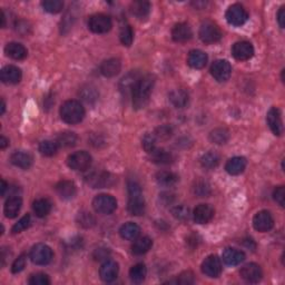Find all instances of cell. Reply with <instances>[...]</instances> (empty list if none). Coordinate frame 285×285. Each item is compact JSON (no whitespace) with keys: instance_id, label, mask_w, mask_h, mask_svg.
I'll return each instance as SVG.
<instances>
[{"instance_id":"obj_7","label":"cell","mask_w":285,"mask_h":285,"mask_svg":"<svg viewBox=\"0 0 285 285\" xmlns=\"http://www.w3.org/2000/svg\"><path fill=\"white\" fill-rule=\"evenodd\" d=\"M54 257L53 250L46 244H37L30 251V260L37 265H47Z\"/></svg>"},{"instance_id":"obj_59","label":"cell","mask_w":285,"mask_h":285,"mask_svg":"<svg viewBox=\"0 0 285 285\" xmlns=\"http://www.w3.org/2000/svg\"><path fill=\"white\" fill-rule=\"evenodd\" d=\"M4 26H6V16H4L3 11H1V27L2 28Z\"/></svg>"},{"instance_id":"obj_38","label":"cell","mask_w":285,"mask_h":285,"mask_svg":"<svg viewBox=\"0 0 285 285\" xmlns=\"http://www.w3.org/2000/svg\"><path fill=\"white\" fill-rule=\"evenodd\" d=\"M79 96L84 102L88 103V104H93L98 99L99 94L94 86L86 85L79 90Z\"/></svg>"},{"instance_id":"obj_32","label":"cell","mask_w":285,"mask_h":285,"mask_svg":"<svg viewBox=\"0 0 285 285\" xmlns=\"http://www.w3.org/2000/svg\"><path fill=\"white\" fill-rule=\"evenodd\" d=\"M151 11V3L145 0H137L130 3V12L138 19H144L149 15Z\"/></svg>"},{"instance_id":"obj_30","label":"cell","mask_w":285,"mask_h":285,"mask_svg":"<svg viewBox=\"0 0 285 285\" xmlns=\"http://www.w3.org/2000/svg\"><path fill=\"white\" fill-rule=\"evenodd\" d=\"M152 158V162L156 163L158 165H169L173 163L174 156L171 152L166 151L164 148H155L154 151L149 154Z\"/></svg>"},{"instance_id":"obj_55","label":"cell","mask_w":285,"mask_h":285,"mask_svg":"<svg viewBox=\"0 0 285 285\" xmlns=\"http://www.w3.org/2000/svg\"><path fill=\"white\" fill-rule=\"evenodd\" d=\"M110 254H111V251L108 250V248L101 247V248H97V250H95L93 256L96 261H103V260H107V257L110 256Z\"/></svg>"},{"instance_id":"obj_8","label":"cell","mask_w":285,"mask_h":285,"mask_svg":"<svg viewBox=\"0 0 285 285\" xmlns=\"http://www.w3.org/2000/svg\"><path fill=\"white\" fill-rule=\"evenodd\" d=\"M113 22L110 16L104 13H96L90 16L88 20V28L95 34H106L112 29Z\"/></svg>"},{"instance_id":"obj_20","label":"cell","mask_w":285,"mask_h":285,"mask_svg":"<svg viewBox=\"0 0 285 285\" xmlns=\"http://www.w3.org/2000/svg\"><path fill=\"white\" fill-rule=\"evenodd\" d=\"M193 31L189 25L185 24V22H180L174 26L173 30H171V38L174 39L176 43H185L192 38Z\"/></svg>"},{"instance_id":"obj_48","label":"cell","mask_w":285,"mask_h":285,"mask_svg":"<svg viewBox=\"0 0 285 285\" xmlns=\"http://www.w3.org/2000/svg\"><path fill=\"white\" fill-rule=\"evenodd\" d=\"M154 135H155L156 139L167 141V139H170L171 137V135H173V129H171V127L169 125H163L155 130Z\"/></svg>"},{"instance_id":"obj_24","label":"cell","mask_w":285,"mask_h":285,"mask_svg":"<svg viewBox=\"0 0 285 285\" xmlns=\"http://www.w3.org/2000/svg\"><path fill=\"white\" fill-rule=\"evenodd\" d=\"M187 64L195 69H202L204 68L207 64V55L202 51L198 49H194V51L189 52L187 57Z\"/></svg>"},{"instance_id":"obj_16","label":"cell","mask_w":285,"mask_h":285,"mask_svg":"<svg viewBox=\"0 0 285 285\" xmlns=\"http://www.w3.org/2000/svg\"><path fill=\"white\" fill-rule=\"evenodd\" d=\"M141 78H142V76L139 71L137 70L129 71L128 74L125 75L120 80V83H119L120 93L123 94L124 96H128L129 94L133 93L135 86L137 85V83Z\"/></svg>"},{"instance_id":"obj_42","label":"cell","mask_w":285,"mask_h":285,"mask_svg":"<svg viewBox=\"0 0 285 285\" xmlns=\"http://www.w3.org/2000/svg\"><path fill=\"white\" fill-rule=\"evenodd\" d=\"M58 145L56 142L53 141H44L40 143L39 145V152L42 153V155L44 156H54L58 151Z\"/></svg>"},{"instance_id":"obj_1","label":"cell","mask_w":285,"mask_h":285,"mask_svg":"<svg viewBox=\"0 0 285 285\" xmlns=\"http://www.w3.org/2000/svg\"><path fill=\"white\" fill-rule=\"evenodd\" d=\"M154 85H155V78L152 75L142 76L137 85L132 93L133 106L135 110H142L147 105L151 98Z\"/></svg>"},{"instance_id":"obj_60","label":"cell","mask_w":285,"mask_h":285,"mask_svg":"<svg viewBox=\"0 0 285 285\" xmlns=\"http://www.w3.org/2000/svg\"><path fill=\"white\" fill-rule=\"evenodd\" d=\"M4 110H6V104H4L3 99H1V115L4 113Z\"/></svg>"},{"instance_id":"obj_40","label":"cell","mask_w":285,"mask_h":285,"mask_svg":"<svg viewBox=\"0 0 285 285\" xmlns=\"http://www.w3.org/2000/svg\"><path fill=\"white\" fill-rule=\"evenodd\" d=\"M201 164L206 170H213L220 164V156L214 152L206 153L201 158Z\"/></svg>"},{"instance_id":"obj_58","label":"cell","mask_w":285,"mask_h":285,"mask_svg":"<svg viewBox=\"0 0 285 285\" xmlns=\"http://www.w3.org/2000/svg\"><path fill=\"white\" fill-rule=\"evenodd\" d=\"M7 188H8V184L4 182V180H1V196H4Z\"/></svg>"},{"instance_id":"obj_46","label":"cell","mask_w":285,"mask_h":285,"mask_svg":"<svg viewBox=\"0 0 285 285\" xmlns=\"http://www.w3.org/2000/svg\"><path fill=\"white\" fill-rule=\"evenodd\" d=\"M77 221H78L79 225L86 228H92V226L95 225V222H96L95 221V217L88 213V212H80L78 216H77Z\"/></svg>"},{"instance_id":"obj_9","label":"cell","mask_w":285,"mask_h":285,"mask_svg":"<svg viewBox=\"0 0 285 285\" xmlns=\"http://www.w3.org/2000/svg\"><path fill=\"white\" fill-rule=\"evenodd\" d=\"M200 38L205 44H215L222 38V31L213 22H204L200 28Z\"/></svg>"},{"instance_id":"obj_23","label":"cell","mask_w":285,"mask_h":285,"mask_svg":"<svg viewBox=\"0 0 285 285\" xmlns=\"http://www.w3.org/2000/svg\"><path fill=\"white\" fill-rule=\"evenodd\" d=\"M21 205L22 201L18 195L9 197L3 207V213L6 215L7 219H15L18 213L20 212Z\"/></svg>"},{"instance_id":"obj_43","label":"cell","mask_w":285,"mask_h":285,"mask_svg":"<svg viewBox=\"0 0 285 285\" xmlns=\"http://www.w3.org/2000/svg\"><path fill=\"white\" fill-rule=\"evenodd\" d=\"M119 38L121 44L124 45L126 47H129L130 45L133 44L134 40V31L132 29V27L129 25H125L121 27L120 33H119Z\"/></svg>"},{"instance_id":"obj_17","label":"cell","mask_w":285,"mask_h":285,"mask_svg":"<svg viewBox=\"0 0 285 285\" xmlns=\"http://www.w3.org/2000/svg\"><path fill=\"white\" fill-rule=\"evenodd\" d=\"M263 277V272L260 265L255 263H248L244 265L241 270V278L248 283H257Z\"/></svg>"},{"instance_id":"obj_18","label":"cell","mask_w":285,"mask_h":285,"mask_svg":"<svg viewBox=\"0 0 285 285\" xmlns=\"http://www.w3.org/2000/svg\"><path fill=\"white\" fill-rule=\"evenodd\" d=\"M118 264L115 261L106 260L99 270V275L104 282H113L118 275Z\"/></svg>"},{"instance_id":"obj_57","label":"cell","mask_w":285,"mask_h":285,"mask_svg":"<svg viewBox=\"0 0 285 285\" xmlns=\"http://www.w3.org/2000/svg\"><path fill=\"white\" fill-rule=\"evenodd\" d=\"M8 145H9V141L6 137H3V136L0 137V148L4 149L8 146Z\"/></svg>"},{"instance_id":"obj_19","label":"cell","mask_w":285,"mask_h":285,"mask_svg":"<svg viewBox=\"0 0 285 285\" xmlns=\"http://www.w3.org/2000/svg\"><path fill=\"white\" fill-rule=\"evenodd\" d=\"M214 217L213 207L209 204L198 205L193 213V219L197 224H206Z\"/></svg>"},{"instance_id":"obj_21","label":"cell","mask_w":285,"mask_h":285,"mask_svg":"<svg viewBox=\"0 0 285 285\" xmlns=\"http://www.w3.org/2000/svg\"><path fill=\"white\" fill-rule=\"evenodd\" d=\"M10 162L17 167H20L22 170H28L33 165L34 158L31 154L25 151H16L12 153L10 156Z\"/></svg>"},{"instance_id":"obj_25","label":"cell","mask_w":285,"mask_h":285,"mask_svg":"<svg viewBox=\"0 0 285 285\" xmlns=\"http://www.w3.org/2000/svg\"><path fill=\"white\" fill-rule=\"evenodd\" d=\"M245 260V254L244 252L236 250V248L228 247L223 252V261L225 264L235 266L241 264L242 262Z\"/></svg>"},{"instance_id":"obj_54","label":"cell","mask_w":285,"mask_h":285,"mask_svg":"<svg viewBox=\"0 0 285 285\" xmlns=\"http://www.w3.org/2000/svg\"><path fill=\"white\" fill-rule=\"evenodd\" d=\"M178 284H183V285H189L194 283V274L191 272V271H186V272H183L182 274L178 275L177 280L175 281Z\"/></svg>"},{"instance_id":"obj_49","label":"cell","mask_w":285,"mask_h":285,"mask_svg":"<svg viewBox=\"0 0 285 285\" xmlns=\"http://www.w3.org/2000/svg\"><path fill=\"white\" fill-rule=\"evenodd\" d=\"M171 214H173L175 219H177L179 221H186L189 219V216H191V212H189L188 207L179 205L171 210Z\"/></svg>"},{"instance_id":"obj_39","label":"cell","mask_w":285,"mask_h":285,"mask_svg":"<svg viewBox=\"0 0 285 285\" xmlns=\"http://www.w3.org/2000/svg\"><path fill=\"white\" fill-rule=\"evenodd\" d=\"M146 274H147L146 266L142 263L134 265L129 271L130 280H132L134 283H142L145 280V278H146Z\"/></svg>"},{"instance_id":"obj_45","label":"cell","mask_w":285,"mask_h":285,"mask_svg":"<svg viewBox=\"0 0 285 285\" xmlns=\"http://www.w3.org/2000/svg\"><path fill=\"white\" fill-rule=\"evenodd\" d=\"M42 6L45 11L49 13H58L64 8V2L60 0H45L42 2Z\"/></svg>"},{"instance_id":"obj_47","label":"cell","mask_w":285,"mask_h":285,"mask_svg":"<svg viewBox=\"0 0 285 285\" xmlns=\"http://www.w3.org/2000/svg\"><path fill=\"white\" fill-rule=\"evenodd\" d=\"M31 223V220H30V215L27 214L24 217H21V219L17 222V223L12 226V229L11 232L13 234H18V233H21L22 230L27 229L30 226Z\"/></svg>"},{"instance_id":"obj_26","label":"cell","mask_w":285,"mask_h":285,"mask_svg":"<svg viewBox=\"0 0 285 285\" xmlns=\"http://www.w3.org/2000/svg\"><path fill=\"white\" fill-rule=\"evenodd\" d=\"M4 53H6L8 57H10L15 60L25 59L27 55H28V52H27L24 45L19 43H9L7 46L4 47Z\"/></svg>"},{"instance_id":"obj_28","label":"cell","mask_w":285,"mask_h":285,"mask_svg":"<svg viewBox=\"0 0 285 285\" xmlns=\"http://www.w3.org/2000/svg\"><path fill=\"white\" fill-rule=\"evenodd\" d=\"M120 68H121L120 60L117 59V58H111V59H107L102 62L101 72L105 77L111 78V77L118 75Z\"/></svg>"},{"instance_id":"obj_53","label":"cell","mask_w":285,"mask_h":285,"mask_svg":"<svg viewBox=\"0 0 285 285\" xmlns=\"http://www.w3.org/2000/svg\"><path fill=\"white\" fill-rule=\"evenodd\" d=\"M273 198L280 206L284 207L285 206V187L279 186L275 188L273 192Z\"/></svg>"},{"instance_id":"obj_10","label":"cell","mask_w":285,"mask_h":285,"mask_svg":"<svg viewBox=\"0 0 285 285\" xmlns=\"http://www.w3.org/2000/svg\"><path fill=\"white\" fill-rule=\"evenodd\" d=\"M86 182H87L93 188H105L110 187L114 183L113 176L107 171H93L86 176Z\"/></svg>"},{"instance_id":"obj_27","label":"cell","mask_w":285,"mask_h":285,"mask_svg":"<svg viewBox=\"0 0 285 285\" xmlns=\"http://www.w3.org/2000/svg\"><path fill=\"white\" fill-rule=\"evenodd\" d=\"M55 189L62 200H71L76 195V185L70 180H61L56 185Z\"/></svg>"},{"instance_id":"obj_2","label":"cell","mask_w":285,"mask_h":285,"mask_svg":"<svg viewBox=\"0 0 285 285\" xmlns=\"http://www.w3.org/2000/svg\"><path fill=\"white\" fill-rule=\"evenodd\" d=\"M128 187V205L127 210L130 215L134 216H142L146 210V205H145V200L142 195V189L139 184L134 180H129L127 184Z\"/></svg>"},{"instance_id":"obj_41","label":"cell","mask_w":285,"mask_h":285,"mask_svg":"<svg viewBox=\"0 0 285 285\" xmlns=\"http://www.w3.org/2000/svg\"><path fill=\"white\" fill-rule=\"evenodd\" d=\"M210 139L217 145L225 144L228 143V141L229 139V133L228 130L225 128H216L211 132Z\"/></svg>"},{"instance_id":"obj_51","label":"cell","mask_w":285,"mask_h":285,"mask_svg":"<svg viewBox=\"0 0 285 285\" xmlns=\"http://www.w3.org/2000/svg\"><path fill=\"white\" fill-rule=\"evenodd\" d=\"M28 282L31 285H49L51 284V280H49L47 274L36 273L31 275Z\"/></svg>"},{"instance_id":"obj_34","label":"cell","mask_w":285,"mask_h":285,"mask_svg":"<svg viewBox=\"0 0 285 285\" xmlns=\"http://www.w3.org/2000/svg\"><path fill=\"white\" fill-rule=\"evenodd\" d=\"M152 246H153L152 238H149L148 236H144L138 239L136 238V241H135L132 246V251L135 255H143L151 250Z\"/></svg>"},{"instance_id":"obj_33","label":"cell","mask_w":285,"mask_h":285,"mask_svg":"<svg viewBox=\"0 0 285 285\" xmlns=\"http://www.w3.org/2000/svg\"><path fill=\"white\" fill-rule=\"evenodd\" d=\"M170 101L176 108H183L188 103V94L182 88L174 89L170 93Z\"/></svg>"},{"instance_id":"obj_37","label":"cell","mask_w":285,"mask_h":285,"mask_svg":"<svg viewBox=\"0 0 285 285\" xmlns=\"http://www.w3.org/2000/svg\"><path fill=\"white\" fill-rule=\"evenodd\" d=\"M56 143L58 147L60 148H69L75 146L77 143V135L72 132H64L57 136Z\"/></svg>"},{"instance_id":"obj_22","label":"cell","mask_w":285,"mask_h":285,"mask_svg":"<svg viewBox=\"0 0 285 285\" xmlns=\"http://www.w3.org/2000/svg\"><path fill=\"white\" fill-rule=\"evenodd\" d=\"M0 77H1L2 83L13 85L19 83L21 80L22 74L21 70L16 66H6L4 68H2Z\"/></svg>"},{"instance_id":"obj_6","label":"cell","mask_w":285,"mask_h":285,"mask_svg":"<svg viewBox=\"0 0 285 285\" xmlns=\"http://www.w3.org/2000/svg\"><path fill=\"white\" fill-rule=\"evenodd\" d=\"M225 18L229 25L239 27L245 24L248 19V13L242 4L234 3L229 6L225 13Z\"/></svg>"},{"instance_id":"obj_56","label":"cell","mask_w":285,"mask_h":285,"mask_svg":"<svg viewBox=\"0 0 285 285\" xmlns=\"http://www.w3.org/2000/svg\"><path fill=\"white\" fill-rule=\"evenodd\" d=\"M278 22L281 28H284L285 27V7H281L278 12Z\"/></svg>"},{"instance_id":"obj_14","label":"cell","mask_w":285,"mask_h":285,"mask_svg":"<svg viewBox=\"0 0 285 285\" xmlns=\"http://www.w3.org/2000/svg\"><path fill=\"white\" fill-rule=\"evenodd\" d=\"M266 121H268V125L270 129L272 130V133L277 136H281L283 134V121L281 117V112H280L279 108L272 107L268 112V115H266Z\"/></svg>"},{"instance_id":"obj_52","label":"cell","mask_w":285,"mask_h":285,"mask_svg":"<svg viewBox=\"0 0 285 285\" xmlns=\"http://www.w3.org/2000/svg\"><path fill=\"white\" fill-rule=\"evenodd\" d=\"M26 261H27V257L25 254H22L20 255L18 259L15 260V262L12 263V266H11V272L13 274H17V273H20L22 270L25 269V266H26Z\"/></svg>"},{"instance_id":"obj_15","label":"cell","mask_w":285,"mask_h":285,"mask_svg":"<svg viewBox=\"0 0 285 285\" xmlns=\"http://www.w3.org/2000/svg\"><path fill=\"white\" fill-rule=\"evenodd\" d=\"M232 55L235 59L245 61L251 59L254 55V48H253V45L248 42L235 43L232 47Z\"/></svg>"},{"instance_id":"obj_4","label":"cell","mask_w":285,"mask_h":285,"mask_svg":"<svg viewBox=\"0 0 285 285\" xmlns=\"http://www.w3.org/2000/svg\"><path fill=\"white\" fill-rule=\"evenodd\" d=\"M93 207L97 213L108 215L117 209V201L114 196L108 195V194H101L94 198Z\"/></svg>"},{"instance_id":"obj_13","label":"cell","mask_w":285,"mask_h":285,"mask_svg":"<svg viewBox=\"0 0 285 285\" xmlns=\"http://www.w3.org/2000/svg\"><path fill=\"white\" fill-rule=\"evenodd\" d=\"M202 272L206 277L215 279L219 278L222 273V263L219 256L210 255L207 256L202 263Z\"/></svg>"},{"instance_id":"obj_11","label":"cell","mask_w":285,"mask_h":285,"mask_svg":"<svg viewBox=\"0 0 285 285\" xmlns=\"http://www.w3.org/2000/svg\"><path fill=\"white\" fill-rule=\"evenodd\" d=\"M274 225L273 216L271 215L268 211H260L257 212L255 216L253 217V226L257 230V232L265 233L272 229Z\"/></svg>"},{"instance_id":"obj_35","label":"cell","mask_w":285,"mask_h":285,"mask_svg":"<svg viewBox=\"0 0 285 285\" xmlns=\"http://www.w3.org/2000/svg\"><path fill=\"white\" fill-rule=\"evenodd\" d=\"M156 180L158 184L162 185V186L171 187L174 186V185L178 182V176L174 173H171V171H158L156 174Z\"/></svg>"},{"instance_id":"obj_29","label":"cell","mask_w":285,"mask_h":285,"mask_svg":"<svg viewBox=\"0 0 285 285\" xmlns=\"http://www.w3.org/2000/svg\"><path fill=\"white\" fill-rule=\"evenodd\" d=\"M246 167V160L242 156H236L230 158L226 163L225 170L229 175H239L242 174Z\"/></svg>"},{"instance_id":"obj_50","label":"cell","mask_w":285,"mask_h":285,"mask_svg":"<svg viewBox=\"0 0 285 285\" xmlns=\"http://www.w3.org/2000/svg\"><path fill=\"white\" fill-rule=\"evenodd\" d=\"M156 137L154 134H146L143 138V147L148 154H151L156 148Z\"/></svg>"},{"instance_id":"obj_5","label":"cell","mask_w":285,"mask_h":285,"mask_svg":"<svg viewBox=\"0 0 285 285\" xmlns=\"http://www.w3.org/2000/svg\"><path fill=\"white\" fill-rule=\"evenodd\" d=\"M67 164L71 170L77 171H87L92 165V156L85 151H79L70 154L67 158Z\"/></svg>"},{"instance_id":"obj_44","label":"cell","mask_w":285,"mask_h":285,"mask_svg":"<svg viewBox=\"0 0 285 285\" xmlns=\"http://www.w3.org/2000/svg\"><path fill=\"white\" fill-rule=\"evenodd\" d=\"M193 192L198 197H207L211 195V186L204 180H197L193 186Z\"/></svg>"},{"instance_id":"obj_12","label":"cell","mask_w":285,"mask_h":285,"mask_svg":"<svg viewBox=\"0 0 285 285\" xmlns=\"http://www.w3.org/2000/svg\"><path fill=\"white\" fill-rule=\"evenodd\" d=\"M211 74L217 81H226L228 80L230 74H232V67H230L229 62L224 59L215 60L211 66Z\"/></svg>"},{"instance_id":"obj_3","label":"cell","mask_w":285,"mask_h":285,"mask_svg":"<svg viewBox=\"0 0 285 285\" xmlns=\"http://www.w3.org/2000/svg\"><path fill=\"white\" fill-rule=\"evenodd\" d=\"M60 117L67 124L74 125L83 120L85 110L83 105L77 101H67L60 107Z\"/></svg>"},{"instance_id":"obj_31","label":"cell","mask_w":285,"mask_h":285,"mask_svg":"<svg viewBox=\"0 0 285 285\" xmlns=\"http://www.w3.org/2000/svg\"><path fill=\"white\" fill-rule=\"evenodd\" d=\"M119 234L121 237L127 239V241H135L141 234V228L137 224L133 223V222H128V223H125L121 226Z\"/></svg>"},{"instance_id":"obj_36","label":"cell","mask_w":285,"mask_h":285,"mask_svg":"<svg viewBox=\"0 0 285 285\" xmlns=\"http://www.w3.org/2000/svg\"><path fill=\"white\" fill-rule=\"evenodd\" d=\"M33 210L38 217H45L51 213L52 203L47 198H39L34 202Z\"/></svg>"}]
</instances>
